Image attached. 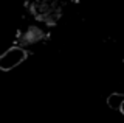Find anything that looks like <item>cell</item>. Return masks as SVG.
<instances>
[{
	"mask_svg": "<svg viewBox=\"0 0 124 123\" xmlns=\"http://www.w3.org/2000/svg\"><path fill=\"white\" fill-rule=\"evenodd\" d=\"M121 111H123V114H124V105H123V109H121Z\"/></svg>",
	"mask_w": 124,
	"mask_h": 123,
	"instance_id": "cell-3",
	"label": "cell"
},
{
	"mask_svg": "<svg viewBox=\"0 0 124 123\" xmlns=\"http://www.w3.org/2000/svg\"><path fill=\"white\" fill-rule=\"evenodd\" d=\"M107 105L112 107V109H115V111H119V109H123V105H124V95L123 94H113V95H110L107 100Z\"/></svg>",
	"mask_w": 124,
	"mask_h": 123,
	"instance_id": "cell-2",
	"label": "cell"
},
{
	"mask_svg": "<svg viewBox=\"0 0 124 123\" xmlns=\"http://www.w3.org/2000/svg\"><path fill=\"white\" fill-rule=\"evenodd\" d=\"M25 59H26V52L25 50L20 48V47H13L0 58V69L8 72V70H11V69L17 67L19 64L23 62Z\"/></svg>",
	"mask_w": 124,
	"mask_h": 123,
	"instance_id": "cell-1",
	"label": "cell"
}]
</instances>
